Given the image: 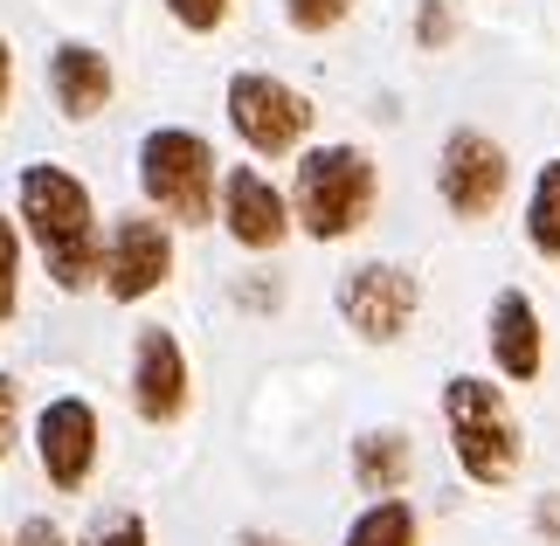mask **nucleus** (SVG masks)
Segmentation results:
<instances>
[{
	"label": "nucleus",
	"mask_w": 560,
	"mask_h": 546,
	"mask_svg": "<svg viewBox=\"0 0 560 546\" xmlns=\"http://www.w3.org/2000/svg\"><path fill=\"white\" fill-rule=\"evenodd\" d=\"M21 222H28L56 291H91V283H104L97 201H91V187H83L70 166H56V160L21 166Z\"/></svg>",
	"instance_id": "nucleus-1"
},
{
	"label": "nucleus",
	"mask_w": 560,
	"mask_h": 546,
	"mask_svg": "<svg viewBox=\"0 0 560 546\" xmlns=\"http://www.w3.org/2000/svg\"><path fill=\"white\" fill-rule=\"evenodd\" d=\"M222 229L243 249H284L291 229H298L291 194H277L256 166H229L222 173Z\"/></svg>",
	"instance_id": "nucleus-12"
},
{
	"label": "nucleus",
	"mask_w": 560,
	"mask_h": 546,
	"mask_svg": "<svg viewBox=\"0 0 560 546\" xmlns=\"http://www.w3.org/2000/svg\"><path fill=\"white\" fill-rule=\"evenodd\" d=\"M347 546H422V519L408 498H374L347 526Z\"/></svg>",
	"instance_id": "nucleus-16"
},
{
	"label": "nucleus",
	"mask_w": 560,
	"mask_h": 546,
	"mask_svg": "<svg viewBox=\"0 0 560 546\" xmlns=\"http://www.w3.org/2000/svg\"><path fill=\"white\" fill-rule=\"evenodd\" d=\"M526 249L560 264V160H547L526 187Z\"/></svg>",
	"instance_id": "nucleus-15"
},
{
	"label": "nucleus",
	"mask_w": 560,
	"mask_h": 546,
	"mask_svg": "<svg viewBox=\"0 0 560 546\" xmlns=\"http://www.w3.org/2000/svg\"><path fill=\"white\" fill-rule=\"evenodd\" d=\"M49 97H56V112L70 118V125H91L104 104L118 97L112 56L91 49V42H56V56H49Z\"/></svg>",
	"instance_id": "nucleus-13"
},
{
	"label": "nucleus",
	"mask_w": 560,
	"mask_h": 546,
	"mask_svg": "<svg viewBox=\"0 0 560 546\" xmlns=\"http://www.w3.org/2000/svg\"><path fill=\"white\" fill-rule=\"evenodd\" d=\"M139 187L174 229H201L222 214V160L187 125H153L139 139Z\"/></svg>",
	"instance_id": "nucleus-4"
},
{
	"label": "nucleus",
	"mask_w": 560,
	"mask_h": 546,
	"mask_svg": "<svg viewBox=\"0 0 560 546\" xmlns=\"http://www.w3.org/2000/svg\"><path fill=\"white\" fill-rule=\"evenodd\" d=\"M97 450H104V422L83 395H56L49 408L35 415V456H42V477L56 491H83L97 471Z\"/></svg>",
	"instance_id": "nucleus-9"
},
{
	"label": "nucleus",
	"mask_w": 560,
	"mask_h": 546,
	"mask_svg": "<svg viewBox=\"0 0 560 546\" xmlns=\"http://www.w3.org/2000/svg\"><path fill=\"white\" fill-rule=\"evenodd\" d=\"M353 14V0H284V21L298 35H332Z\"/></svg>",
	"instance_id": "nucleus-18"
},
{
	"label": "nucleus",
	"mask_w": 560,
	"mask_h": 546,
	"mask_svg": "<svg viewBox=\"0 0 560 546\" xmlns=\"http://www.w3.org/2000/svg\"><path fill=\"white\" fill-rule=\"evenodd\" d=\"M166 14H174L187 35H214L229 21V0H166Z\"/></svg>",
	"instance_id": "nucleus-20"
},
{
	"label": "nucleus",
	"mask_w": 560,
	"mask_h": 546,
	"mask_svg": "<svg viewBox=\"0 0 560 546\" xmlns=\"http://www.w3.org/2000/svg\"><path fill=\"white\" fill-rule=\"evenodd\" d=\"M533 533H540L547 546H560V491H547L540 506H533Z\"/></svg>",
	"instance_id": "nucleus-23"
},
{
	"label": "nucleus",
	"mask_w": 560,
	"mask_h": 546,
	"mask_svg": "<svg viewBox=\"0 0 560 546\" xmlns=\"http://www.w3.org/2000/svg\"><path fill=\"white\" fill-rule=\"evenodd\" d=\"M91 546H153V533H145L139 512H112V519L91 533Z\"/></svg>",
	"instance_id": "nucleus-21"
},
{
	"label": "nucleus",
	"mask_w": 560,
	"mask_h": 546,
	"mask_svg": "<svg viewBox=\"0 0 560 546\" xmlns=\"http://www.w3.org/2000/svg\"><path fill=\"white\" fill-rule=\"evenodd\" d=\"M485 346H491V367L512 381V387H533L547 374V318L526 291H499L485 312Z\"/></svg>",
	"instance_id": "nucleus-11"
},
{
	"label": "nucleus",
	"mask_w": 560,
	"mask_h": 546,
	"mask_svg": "<svg viewBox=\"0 0 560 546\" xmlns=\"http://www.w3.org/2000/svg\"><path fill=\"white\" fill-rule=\"evenodd\" d=\"M408 477H416V443H408V429H360L353 435V485L368 498H401Z\"/></svg>",
	"instance_id": "nucleus-14"
},
{
	"label": "nucleus",
	"mask_w": 560,
	"mask_h": 546,
	"mask_svg": "<svg viewBox=\"0 0 560 546\" xmlns=\"http://www.w3.org/2000/svg\"><path fill=\"white\" fill-rule=\"evenodd\" d=\"M243 546H291V539H264V533H249V539H243Z\"/></svg>",
	"instance_id": "nucleus-26"
},
{
	"label": "nucleus",
	"mask_w": 560,
	"mask_h": 546,
	"mask_svg": "<svg viewBox=\"0 0 560 546\" xmlns=\"http://www.w3.org/2000/svg\"><path fill=\"white\" fill-rule=\"evenodd\" d=\"M443 429H450V456H457L464 485L478 491H505L526 471V429L512 415L505 387H491L485 374H450L443 381Z\"/></svg>",
	"instance_id": "nucleus-3"
},
{
	"label": "nucleus",
	"mask_w": 560,
	"mask_h": 546,
	"mask_svg": "<svg viewBox=\"0 0 560 546\" xmlns=\"http://www.w3.org/2000/svg\"><path fill=\"white\" fill-rule=\"evenodd\" d=\"M505 187H512V152L491 132H478V125H457V132L443 139V152H436L443 208L457 214V222H485V214H499Z\"/></svg>",
	"instance_id": "nucleus-6"
},
{
	"label": "nucleus",
	"mask_w": 560,
	"mask_h": 546,
	"mask_svg": "<svg viewBox=\"0 0 560 546\" xmlns=\"http://www.w3.org/2000/svg\"><path fill=\"white\" fill-rule=\"evenodd\" d=\"M187 395H194V374H187V353L166 325H145L132 339V408L139 422L153 429H174L187 415Z\"/></svg>",
	"instance_id": "nucleus-10"
},
{
	"label": "nucleus",
	"mask_w": 560,
	"mask_h": 546,
	"mask_svg": "<svg viewBox=\"0 0 560 546\" xmlns=\"http://www.w3.org/2000/svg\"><path fill=\"white\" fill-rule=\"evenodd\" d=\"M14 546H70V539H62V526H56V519H28V526L14 533Z\"/></svg>",
	"instance_id": "nucleus-24"
},
{
	"label": "nucleus",
	"mask_w": 560,
	"mask_h": 546,
	"mask_svg": "<svg viewBox=\"0 0 560 546\" xmlns=\"http://www.w3.org/2000/svg\"><path fill=\"white\" fill-rule=\"evenodd\" d=\"M14 435H21V387L14 374H0V456L14 450Z\"/></svg>",
	"instance_id": "nucleus-22"
},
{
	"label": "nucleus",
	"mask_w": 560,
	"mask_h": 546,
	"mask_svg": "<svg viewBox=\"0 0 560 546\" xmlns=\"http://www.w3.org/2000/svg\"><path fill=\"white\" fill-rule=\"evenodd\" d=\"M381 208V166L368 146H305L291 173V214L312 243H347Z\"/></svg>",
	"instance_id": "nucleus-2"
},
{
	"label": "nucleus",
	"mask_w": 560,
	"mask_h": 546,
	"mask_svg": "<svg viewBox=\"0 0 560 546\" xmlns=\"http://www.w3.org/2000/svg\"><path fill=\"white\" fill-rule=\"evenodd\" d=\"M14 312H21V229L0 214V333L14 325Z\"/></svg>",
	"instance_id": "nucleus-17"
},
{
	"label": "nucleus",
	"mask_w": 560,
	"mask_h": 546,
	"mask_svg": "<svg viewBox=\"0 0 560 546\" xmlns=\"http://www.w3.org/2000/svg\"><path fill=\"white\" fill-rule=\"evenodd\" d=\"M8 97H14V56H8V35H0V118H8Z\"/></svg>",
	"instance_id": "nucleus-25"
},
{
	"label": "nucleus",
	"mask_w": 560,
	"mask_h": 546,
	"mask_svg": "<svg viewBox=\"0 0 560 546\" xmlns=\"http://www.w3.org/2000/svg\"><path fill=\"white\" fill-rule=\"evenodd\" d=\"M174 277V222L166 214H118L104 235V298L139 304Z\"/></svg>",
	"instance_id": "nucleus-8"
},
{
	"label": "nucleus",
	"mask_w": 560,
	"mask_h": 546,
	"mask_svg": "<svg viewBox=\"0 0 560 546\" xmlns=\"http://www.w3.org/2000/svg\"><path fill=\"white\" fill-rule=\"evenodd\" d=\"M339 318L353 325L368 346H395V339H408V325H416V312H422V283H416V270L408 264H353L347 277H339Z\"/></svg>",
	"instance_id": "nucleus-7"
},
{
	"label": "nucleus",
	"mask_w": 560,
	"mask_h": 546,
	"mask_svg": "<svg viewBox=\"0 0 560 546\" xmlns=\"http://www.w3.org/2000/svg\"><path fill=\"white\" fill-rule=\"evenodd\" d=\"M229 132L243 139L256 160H291L298 146L312 139V97L298 91V83L270 77V70H235L229 77Z\"/></svg>",
	"instance_id": "nucleus-5"
},
{
	"label": "nucleus",
	"mask_w": 560,
	"mask_h": 546,
	"mask_svg": "<svg viewBox=\"0 0 560 546\" xmlns=\"http://www.w3.org/2000/svg\"><path fill=\"white\" fill-rule=\"evenodd\" d=\"M450 42H457V8H450V0H422L416 8V49L443 56Z\"/></svg>",
	"instance_id": "nucleus-19"
}]
</instances>
